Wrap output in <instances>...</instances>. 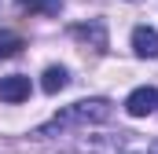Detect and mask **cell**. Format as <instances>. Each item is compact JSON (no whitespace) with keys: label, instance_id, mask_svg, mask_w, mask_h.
Masks as SVG:
<instances>
[{"label":"cell","instance_id":"8992f818","mask_svg":"<svg viewBox=\"0 0 158 154\" xmlns=\"http://www.w3.org/2000/svg\"><path fill=\"white\" fill-rule=\"evenodd\" d=\"M70 84V74H66V66H48L44 77H40V88L48 92V95H55V92H63Z\"/></svg>","mask_w":158,"mask_h":154},{"label":"cell","instance_id":"9c48e42d","mask_svg":"<svg viewBox=\"0 0 158 154\" xmlns=\"http://www.w3.org/2000/svg\"><path fill=\"white\" fill-rule=\"evenodd\" d=\"M151 154H158V143H155V147H151Z\"/></svg>","mask_w":158,"mask_h":154},{"label":"cell","instance_id":"277c9868","mask_svg":"<svg viewBox=\"0 0 158 154\" xmlns=\"http://www.w3.org/2000/svg\"><path fill=\"white\" fill-rule=\"evenodd\" d=\"M132 55L136 59H158V30L155 26H136L132 30Z\"/></svg>","mask_w":158,"mask_h":154},{"label":"cell","instance_id":"3957f363","mask_svg":"<svg viewBox=\"0 0 158 154\" xmlns=\"http://www.w3.org/2000/svg\"><path fill=\"white\" fill-rule=\"evenodd\" d=\"M70 37L81 40V44H92V51H107V22L103 18H88V22H77L70 30Z\"/></svg>","mask_w":158,"mask_h":154},{"label":"cell","instance_id":"6da1fadb","mask_svg":"<svg viewBox=\"0 0 158 154\" xmlns=\"http://www.w3.org/2000/svg\"><path fill=\"white\" fill-rule=\"evenodd\" d=\"M110 117H114V107H110V99H77V103L63 107V110L52 117L48 125H40L33 136H37V140H48V136H55V132H66V128L107 125Z\"/></svg>","mask_w":158,"mask_h":154},{"label":"cell","instance_id":"ba28073f","mask_svg":"<svg viewBox=\"0 0 158 154\" xmlns=\"http://www.w3.org/2000/svg\"><path fill=\"white\" fill-rule=\"evenodd\" d=\"M19 51H22V37L0 33V59H11V55H19Z\"/></svg>","mask_w":158,"mask_h":154},{"label":"cell","instance_id":"30bf717a","mask_svg":"<svg viewBox=\"0 0 158 154\" xmlns=\"http://www.w3.org/2000/svg\"><path fill=\"white\" fill-rule=\"evenodd\" d=\"M125 154H140V151H125Z\"/></svg>","mask_w":158,"mask_h":154},{"label":"cell","instance_id":"52a82bcc","mask_svg":"<svg viewBox=\"0 0 158 154\" xmlns=\"http://www.w3.org/2000/svg\"><path fill=\"white\" fill-rule=\"evenodd\" d=\"M22 11H37V15H59L63 11V0H19Z\"/></svg>","mask_w":158,"mask_h":154},{"label":"cell","instance_id":"7a4b0ae2","mask_svg":"<svg viewBox=\"0 0 158 154\" xmlns=\"http://www.w3.org/2000/svg\"><path fill=\"white\" fill-rule=\"evenodd\" d=\"M158 110V88L151 84H140V88H132L129 92V99H125V114L129 117H147Z\"/></svg>","mask_w":158,"mask_h":154},{"label":"cell","instance_id":"5b68a950","mask_svg":"<svg viewBox=\"0 0 158 154\" xmlns=\"http://www.w3.org/2000/svg\"><path fill=\"white\" fill-rule=\"evenodd\" d=\"M0 99H4V103H22V99H30V77H22V74L0 77Z\"/></svg>","mask_w":158,"mask_h":154}]
</instances>
